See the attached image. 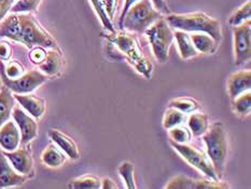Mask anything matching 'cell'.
<instances>
[{
    "label": "cell",
    "instance_id": "1",
    "mask_svg": "<svg viewBox=\"0 0 251 189\" xmlns=\"http://www.w3.org/2000/svg\"><path fill=\"white\" fill-rule=\"evenodd\" d=\"M19 41L32 49L56 48V41L42 28L30 13H12L0 22V38Z\"/></svg>",
    "mask_w": 251,
    "mask_h": 189
},
{
    "label": "cell",
    "instance_id": "2",
    "mask_svg": "<svg viewBox=\"0 0 251 189\" xmlns=\"http://www.w3.org/2000/svg\"><path fill=\"white\" fill-rule=\"evenodd\" d=\"M168 25L175 29L183 31H199L210 35L217 43L222 39V29L220 22L210 18L205 13L171 14L167 16Z\"/></svg>",
    "mask_w": 251,
    "mask_h": 189
},
{
    "label": "cell",
    "instance_id": "3",
    "mask_svg": "<svg viewBox=\"0 0 251 189\" xmlns=\"http://www.w3.org/2000/svg\"><path fill=\"white\" fill-rule=\"evenodd\" d=\"M207 148V156L212 162L219 180L226 170L228 154L227 134L221 122H216L203 134Z\"/></svg>",
    "mask_w": 251,
    "mask_h": 189
},
{
    "label": "cell",
    "instance_id": "4",
    "mask_svg": "<svg viewBox=\"0 0 251 189\" xmlns=\"http://www.w3.org/2000/svg\"><path fill=\"white\" fill-rule=\"evenodd\" d=\"M119 52L123 54V56L137 69V72L143 74L147 79H150L152 76V69L153 66L150 61L147 58L133 37L125 34V32H114L113 37L110 39Z\"/></svg>",
    "mask_w": 251,
    "mask_h": 189
},
{
    "label": "cell",
    "instance_id": "5",
    "mask_svg": "<svg viewBox=\"0 0 251 189\" xmlns=\"http://www.w3.org/2000/svg\"><path fill=\"white\" fill-rule=\"evenodd\" d=\"M162 18V14L156 11L150 0H139L133 4L125 14L122 27L130 31L145 32V30Z\"/></svg>",
    "mask_w": 251,
    "mask_h": 189
},
{
    "label": "cell",
    "instance_id": "6",
    "mask_svg": "<svg viewBox=\"0 0 251 189\" xmlns=\"http://www.w3.org/2000/svg\"><path fill=\"white\" fill-rule=\"evenodd\" d=\"M152 46L155 58L160 63H165L168 58L169 48L174 41V32L165 19H159L149 28L145 30Z\"/></svg>",
    "mask_w": 251,
    "mask_h": 189
},
{
    "label": "cell",
    "instance_id": "7",
    "mask_svg": "<svg viewBox=\"0 0 251 189\" xmlns=\"http://www.w3.org/2000/svg\"><path fill=\"white\" fill-rule=\"evenodd\" d=\"M0 76H1L4 86H7L11 92H14L15 94L29 93L47 80L46 75L38 72V70H31V72L21 75L18 78H9L4 73V65L2 61H0Z\"/></svg>",
    "mask_w": 251,
    "mask_h": 189
},
{
    "label": "cell",
    "instance_id": "8",
    "mask_svg": "<svg viewBox=\"0 0 251 189\" xmlns=\"http://www.w3.org/2000/svg\"><path fill=\"white\" fill-rule=\"evenodd\" d=\"M171 145L181 155L184 160H187L191 165H193L196 169L203 172L206 176H208L210 180L219 181L215 167L212 165V162L209 157L205 154L203 150L194 147V146L187 144H179L171 140Z\"/></svg>",
    "mask_w": 251,
    "mask_h": 189
},
{
    "label": "cell",
    "instance_id": "9",
    "mask_svg": "<svg viewBox=\"0 0 251 189\" xmlns=\"http://www.w3.org/2000/svg\"><path fill=\"white\" fill-rule=\"evenodd\" d=\"M234 50H235V64L242 65L251 57V28L249 21L234 26Z\"/></svg>",
    "mask_w": 251,
    "mask_h": 189
},
{
    "label": "cell",
    "instance_id": "10",
    "mask_svg": "<svg viewBox=\"0 0 251 189\" xmlns=\"http://www.w3.org/2000/svg\"><path fill=\"white\" fill-rule=\"evenodd\" d=\"M230 186L227 184L214 180H193L183 175L173 177L167 183L165 188L168 189H225Z\"/></svg>",
    "mask_w": 251,
    "mask_h": 189
},
{
    "label": "cell",
    "instance_id": "11",
    "mask_svg": "<svg viewBox=\"0 0 251 189\" xmlns=\"http://www.w3.org/2000/svg\"><path fill=\"white\" fill-rule=\"evenodd\" d=\"M13 119L15 123L19 126V130L21 132V143L22 145L28 144L30 140L34 139L38 134V126L35 119L22 110L20 107L15 106L12 109Z\"/></svg>",
    "mask_w": 251,
    "mask_h": 189
},
{
    "label": "cell",
    "instance_id": "12",
    "mask_svg": "<svg viewBox=\"0 0 251 189\" xmlns=\"http://www.w3.org/2000/svg\"><path fill=\"white\" fill-rule=\"evenodd\" d=\"M27 176L22 175L14 170L9 159L0 148V188L23 185Z\"/></svg>",
    "mask_w": 251,
    "mask_h": 189
},
{
    "label": "cell",
    "instance_id": "13",
    "mask_svg": "<svg viewBox=\"0 0 251 189\" xmlns=\"http://www.w3.org/2000/svg\"><path fill=\"white\" fill-rule=\"evenodd\" d=\"M14 170L22 175H29L34 172V162L30 153L26 148H16L13 151H3Z\"/></svg>",
    "mask_w": 251,
    "mask_h": 189
},
{
    "label": "cell",
    "instance_id": "14",
    "mask_svg": "<svg viewBox=\"0 0 251 189\" xmlns=\"http://www.w3.org/2000/svg\"><path fill=\"white\" fill-rule=\"evenodd\" d=\"M21 144V132L13 121H5L0 127V147L5 151H13Z\"/></svg>",
    "mask_w": 251,
    "mask_h": 189
},
{
    "label": "cell",
    "instance_id": "15",
    "mask_svg": "<svg viewBox=\"0 0 251 189\" xmlns=\"http://www.w3.org/2000/svg\"><path fill=\"white\" fill-rule=\"evenodd\" d=\"M251 73L250 70H241L230 76L227 81V90L230 96L234 100L244 92L250 91Z\"/></svg>",
    "mask_w": 251,
    "mask_h": 189
},
{
    "label": "cell",
    "instance_id": "16",
    "mask_svg": "<svg viewBox=\"0 0 251 189\" xmlns=\"http://www.w3.org/2000/svg\"><path fill=\"white\" fill-rule=\"evenodd\" d=\"M49 135H50V137L53 139V142L58 146V148H61L70 159H79L80 153L78 146L72 137H69L67 134L54 129H51L50 131H49Z\"/></svg>",
    "mask_w": 251,
    "mask_h": 189
},
{
    "label": "cell",
    "instance_id": "17",
    "mask_svg": "<svg viewBox=\"0 0 251 189\" xmlns=\"http://www.w3.org/2000/svg\"><path fill=\"white\" fill-rule=\"evenodd\" d=\"M15 100L34 118H40L46 111V101L31 94H15Z\"/></svg>",
    "mask_w": 251,
    "mask_h": 189
},
{
    "label": "cell",
    "instance_id": "18",
    "mask_svg": "<svg viewBox=\"0 0 251 189\" xmlns=\"http://www.w3.org/2000/svg\"><path fill=\"white\" fill-rule=\"evenodd\" d=\"M174 37L177 39L180 55H181L183 59H188L198 55L199 51L195 49L190 35H188L187 32L178 29L174 34Z\"/></svg>",
    "mask_w": 251,
    "mask_h": 189
},
{
    "label": "cell",
    "instance_id": "19",
    "mask_svg": "<svg viewBox=\"0 0 251 189\" xmlns=\"http://www.w3.org/2000/svg\"><path fill=\"white\" fill-rule=\"evenodd\" d=\"M41 160L45 164L50 167H58L66 161V156L64 155L63 150L58 148L54 144H50L42 151Z\"/></svg>",
    "mask_w": 251,
    "mask_h": 189
},
{
    "label": "cell",
    "instance_id": "20",
    "mask_svg": "<svg viewBox=\"0 0 251 189\" xmlns=\"http://www.w3.org/2000/svg\"><path fill=\"white\" fill-rule=\"evenodd\" d=\"M193 45L196 50L204 54L214 53L217 49L218 43L210 35L206 32H196L191 36Z\"/></svg>",
    "mask_w": 251,
    "mask_h": 189
},
{
    "label": "cell",
    "instance_id": "21",
    "mask_svg": "<svg viewBox=\"0 0 251 189\" xmlns=\"http://www.w3.org/2000/svg\"><path fill=\"white\" fill-rule=\"evenodd\" d=\"M14 107V96L11 91L4 86L0 91V127L9 120Z\"/></svg>",
    "mask_w": 251,
    "mask_h": 189
},
{
    "label": "cell",
    "instance_id": "22",
    "mask_svg": "<svg viewBox=\"0 0 251 189\" xmlns=\"http://www.w3.org/2000/svg\"><path fill=\"white\" fill-rule=\"evenodd\" d=\"M43 73L49 76L56 75L62 67V56L56 51L47 52V56L40 65H38Z\"/></svg>",
    "mask_w": 251,
    "mask_h": 189
},
{
    "label": "cell",
    "instance_id": "23",
    "mask_svg": "<svg viewBox=\"0 0 251 189\" xmlns=\"http://www.w3.org/2000/svg\"><path fill=\"white\" fill-rule=\"evenodd\" d=\"M188 124L194 136H201L208 130V117L205 113H192Z\"/></svg>",
    "mask_w": 251,
    "mask_h": 189
},
{
    "label": "cell",
    "instance_id": "24",
    "mask_svg": "<svg viewBox=\"0 0 251 189\" xmlns=\"http://www.w3.org/2000/svg\"><path fill=\"white\" fill-rule=\"evenodd\" d=\"M68 187L73 189H96L101 188V182L98 177L87 174L72 181Z\"/></svg>",
    "mask_w": 251,
    "mask_h": 189
},
{
    "label": "cell",
    "instance_id": "25",
    "mask_svg": "<svg viewBox=\"0 0 251 189\" xmlns=\"http://www.w3.org/2000/svg\"><path fill=\"white\" fill-rule=\"evenodd\" d=\"M185 120V113L180 111L176 108L171 107L165 111L164 119H163V126L166 130L172 129L179 124H182Z\"/></svg>",
    "mask_w": 251,
    "mask_h": 189
},
{
    "label": "cell",
    "instance_id": "26",
    "mask_svg": "<svg viewBox=\"0 0 251 189\" xmlns=\"http://www.w3.org/2000/svg\"><path fill=\"white\" fill-rule=\"evenodd\" d=\"M169 107H174L176 109L182 111L183 113H190L200 108V104L195 100L188 99V97H178L169 102Z\"/></svg>",
    "mask_w": 251,
    "mask_h": 189
},
{
    "label": "cell",
    "instance_id": "27",
    "mask_svg": "<svg viewBox=\"0 0 251 189\" xmlns=\"http://www.w3.org/2000/svg\"><path fill=\"white\" fill-rule=\"evenodd\" d=\"M233 105L234 109L241 116H246L249 115L251 110V93L250 91L244 92L241 95L233 100Z\"/></svg>",
    "mask_w": 251,
    "mask_h": 189
},
{
    "label": "cell",
    "instance_id": "28",
    "mask_svg": "<svg viewBox=\"0 0 251 189\" xmlns=\"http://www.w3.org/2000/svg\"><path fill=\"white\" fill-rule=\"evenodd\" d=\"M250 18H251V2L247 1L231 15L230 20H228V23H230V25L232 26H237L245 23V22L250 21Z\"/></svg>",
    "mask_w": 251,
    "mask_h": 189
},
{
    "label": "cell",
    "instance_id": "29",
    "mask_svg": "<svg viewBox=\"0 0 251 189\" xmlns=\"http://www.w3.org/2000/svg\"><path fill=\"white\" fill-rule=\"evenodd\" d=\"M119 174L122 177L124 183L126 184L128 189H135L136 184L134 180V164L129 161H124L119 166Z\"/></svg>",
    "mask_w": 251,
    "mask_h": 189
},
{
    "label": "cell",
    "instance_id": "30",
    "mask_svg": "<svg viewBox=\"0 0 251 189\" xmlns=\"http://www.w3.org/2000/svg\"><path fill=\"white\" fill-rule=\"evenodd\" d=\"M91 2L93 4V7H94L95 11L97 12L98 16H100V19L101 21L103 27H105V28L108 29L109 31H111L114 34V32H116V29H114L110 18L108 16V13H107V11L105 9V5H103L102 0H91Z\"/></svg>",
    "mask_w": 251,
    "mask_h": 189
},
{
    "label": "cell",
    "instance_id": "31",
    "mask_svg": "<svg viewBox=\"0 0 251 189\" xmlns=\"http://www.w3.org/2000/svg\"><path fill=\"white\" fill-rule=\"evenodd\" d=\"M168 134L169 137H171V140L179 144L187 143L191 139V137H192V133L189 131V129L185 127H181V124L169 129Z\"/></svg>",
    "mask_w": 251,
    "mask_h": 189
},
{
    "label": "cell",
    "instance_id": "32",
    "mask_svg": "<svg viewBox=\"0 0 251 189\" xmlns=\"http://www.w3.org/2000/svg\"><path fill=\"white\" fill-rule=\"evenodd\" d=\"M41 0H18L15 4L11 8L12 13H22V12H30V11L37 10L38 5Z\"/></svg>",
    "mask_w": 251,
    "mask_h": 189
},
{
    "label": "cell",
    "instance_id": "33",
    "mask_svg": "<svg viewBox=\"0 0 251 189\" xmlns=\"http://www.w3.org/2000/svg\"><path fill=\"white\" fill-rule=\"evenodd\" d=\"M4 73L9 78H18L24 73V67L20 62L13 61L9 63L7 67H4Z\"/></svg>",
    "mask_w": 251,
    "mask_h": 189
},
{
    "label": "cell",
    "instance_id": "34",
    "mask_svg": "<svg viewBox=\"0 0 251 189\" xmlns=\"http://www.w3.org/2000/svg\"><path fill=\"white\" fill-rule=\"evenodd\" d=\"M46 56H47V52L42 47L32 48L29 53V57L31 59V62L36 65H40L43 61H45Z\"/></svg>",
    "mask_w": 251,
    "mask_h": 189
},
{
    "label": "cell",
    "instance_id": "35",
    "mask_svg": "<svg viewBox=\"0 0 251 189\" xmlns=\"http://www.w3.org/2000/svg\"><path fill=\"white\" fill-rule=\"evenodd\" d=\"M12 53V48L7 41H0V61H7Z\"/></svg>",
    "mask_w": 251,
    "mask_h": 189
},
{
    "label": "cell",
    "instance_id": "36",
    "mask_svg": "<svg viewBox=\"0 0 251 189\" xmlns=\"http://www.w3.org/2000/svg\"><path fill=\"white\" fill-rule=\"evenodd\" d=\"M15 0H0V22H1L12 8Z\"/></svg>",
    "mask_w": 251,
    "mask_h": 189
},
{
    "label": "cell",
    "instance_id": "37",
    "mask_svg": "<svg viewBox=\"0 0 251 189\" xmlns=\"http://www.w3.org/2000/svg\"><path fill=\"white\" fill-rule=\"evenodd\" d=\"M103 5H105V9L108 13V16L110 18V20L113 19L114 12H116L117 9V3L118 0H102Z\"/></svg>",
    "mask_w": 251,
    "mask_h": 189
},
{
    "label": "cell",
    "instance_id": "38",
    "mask_svg": "<svg viewBox=\"0 0 251 189\" xmlns=\"http://www.w3.org/2000/svg\"><path fill=\"white\" fill-rule=\"evenodd\" d=\"M139 1V0H125V3H124V8L122 10V13L121 15H120V21H119V24H120V28L122 27V22H123V19L125 14H126V12L128 11V9L132 7L133 4H135L136 2Z\"/></svg>",
    "mask_w": 251,
    "mask_h": 189
},
{
    "label": "cell",
    "instance_id": "39",
    "mask_svg": "<svg viewBox=\"0 0 251 189\" xmlns=\"http://www.w3.org/2000/svg\"><path fill=\"white\" fill-rule=\"evenodd\" d=\"M152 3L154 4V7L156 10H159V12L163 13H168V7L166 4L165 0H151Z\"/></svg>",
    "mask_w": 251,
    "mask_h": 189
},
{
    "label": "cell",
    "instance_id": "40",
    "mask_svg": "<svg viewBox=\"0 0 251 189\" xmlns=\"http://www.w3.org/2000/svg\"><path fill=\"white\" fill-rule=\"evenodd\" d=\"M101 188H103V189H116V188H118V186L116 185V183L110 180V178H103V181L101 182Z\"/></svg>",
    "mask_w": 251,
    "mask_h": 189
}]
</instances>
